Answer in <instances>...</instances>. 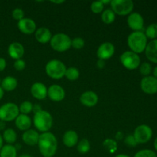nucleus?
I'll use <instances>...</instances> for the list:
<instances>
[{"label": "nucleus", "instance_id": "obj_43", "mask_svg": "<svg viewBox=\"0 0 157 157\" xmlns=\"http://www.w3.org/2000/svg\"><path fill=\"white\" fill-rule=\"evenodd\" d=\"M2 147H3V139H2V136L0 134V150H1Z\"/></svg>", "mask_w": 157, "mask_h": 157}, {"label": "nucleus", "instance_id": "obj_20", "mask_svg": "<svg viewBox=\"0 0 157 157\" xmlns=\"http://www.w3.org/2000/svg\"><path fill=\"white\" fill-rule=\"evenodd\" d=\"M35 35L37 41L41 44H46L48 41H50L52 37L50 30L44 27L36 29Z\"/></svg>", "mask_w": 157, "mask_h": 157}, {"label": "nucleus", "instance_id": "obj_10", "mask_svg": "<svg viewBox=\"0 0 157 157\" xmlns=\"http://www.w3.org/2000/svg\"><path fill=\"white\" fill-rule=\"evenodd\" d=\"M143 91L147 94H155L157 93V78L153 76L144 77L140 82Z\"/></svg>", "mask_w": 157, "mask_h": 157}, {"label": "nucleus", "instance_id": "obj_36", "mask_svg": "<svg viewBox=\"0 0 157 157\" xmlns=\"http://www.w3.org/2000/svg\"><path fill=\"white\" fill-rule=\"evenodd\" d=\"M12 17H13L14 19L15 20H21L22 18H24V12H23L22 9H15L13 11H12Z\"/></svg>", "mask_w": 157, "mask_h": 157}, {"label": "nucleus", "instance_id": "obj_12", "mask_svg": "<svg viewBox=\"0 0 157 157\" xmlns=\"http://www.w3.org/2000/svg\"><path fill=\"white\" fill-rule=\"evenodd\" d=\"M115 52V47L112 43L110 42H104L101 44L98 48L97 51V55L100 60L109 59L111 58Z\"/></svg>", "mask_w": 157, "mask_h": 157}, {"label": "nucleus", "instance_id": "obj_24", "mask_svg": "<svg viewBox=\"0 0 157 157\" xmlns=\"http://www.w3.org/2000/svg\"><path fill=\"white\" fill-rule=\"evenodd\" d=\"M0 157H17V149L10 144L3 146L0 150Z\"/></svg>", "mask_w": 157, "mask_h": 157}, {"label": "nucleus", "instance_id": "obj_33", "mask_svg": "<svg viewBox=\"0 0 157 157\" xmlns=\"http://www.w3.org/2000/svg\"><path fill=\"white\" fill-rule=\"evenodd\" d=\"M104 5L101 2V1H96L92 2L91 6H90V9L94 14H99L103 12L104 9Z\"/></svg>", "mask_w": 157, "mask_h": 157}, {"label": "nucleus", "instance_id": "obj_47", "mask_svg": "<svg viewBox=\"0 0 157 157\" xmlns=\"http://www.w3.org/2000/svg\"><path fill=\"white\" fill-rule=\"evenodd\" d=\"M19 157H32V156H29V155H27V154H23V155H21V156H20Z\"/></svg>", "mask_w": 157, "mask_h": 157}, {"label": "nucleus", "instance_id": "obj_23", "mask_svg": "<svg viewBox=\"0 0 157 157\" xmlns=\"http://www.w3.org/2000/svg\"><path fill=\"white\" fill-rule=\"evenodd\" d=\"M18 85L17 79L14 77H6L1 82V87L6 91H12L15 90Z\"/></svg>", "mask_w": 157, "mask_h": 157}, {"label": "nucleus", "instance_id": "obj_32", "mask_svg": "<svg viewBox=\"0 0 157 157\" xmlns=\"http://www.w3.org/2000/svg\"><path fill=\"white\" fill-rule=\"evenodd\" d=\"M103 144H104V147L110 153H113L114 151H116L117 144L116 141L113 140L107 139Z\"/></svg>", "mask_w": 157, "mask_h": 157}, {"label": "nucleus", "instance_id": "obj_14", "mask_svg": "<svg viewBox=\"0 0 157 157\" xmlns=\"http://www.w3.org/2000/svg\"><path fill=\"white\" fill-rule=\"evenodd\" d=\"M18 28L20 32L25 35H31L36 31V24L32 18H22L18 21Z\"/></svg>", "mask_w": 157, "mask_h": 157}, {"label": "nucleus", "instance_id": "obj_48", "mask_svg": "<svg viewBox=\"0 0 157 157\" xmlns=\"http://www.w3.org/2000/svg\"><path fill=\"white\" fill-rule=\"evenodd\" d=\"M54 2V3H62V2H64V1H58V2L54 1V2Z\"/></svg>", "mask_w": 157, "mask_h": 157}, {"label": "nucleus", "instance_id": "obj_15", "mask_svg": "<svg viewBox=\"0 0 157 157\" xmlns=\"http://www.w3.org/2000/svg\"><path fill=\"white\" fill-rule=\"evenodd\" d=\"M80 101L85 107H94L98 102V96L94 91L88 90V91H85L81 95Z\"/></svg>", "mask_w": 157, "mask_h": 157}, {"label": "nucleus", "instance_id": "obj_27", "mask_svg": "<svg viewBox=\"0 0 157 157\" xmlns=\"http://www.w3.org/2000/svg\"><path fill=\"white\" fill-rule=\"evenodd\" d=\"M145 35L147 39L154 40L157 38V23H152L147 28Z\"/></svg>", "mask_w": 157, "mask_h": 157}, {"label": "nucleus", "instance_id": "obj_35", "mask_svg": "<svg viewBox=\"0 0 157 157\" xmlns=\"http://www.w3.org/2000/svg\"><path fill=\"white\" fill-rule=\"evenodd\" d=\"M71 46L75 49H81L84 46V41L80 37L75 38L71 40Z\"/></svg>", "mask_w": 157, "mask_h": 157}, {"label": "nucleus", "instance_id": "obj_34", "mask_svg": "<svg viewBox=\"0 0 157 157\" xmlns=\"http://www.w3.org/2000/svg\"><path fill=\"white\" fill-rule=\"evenodd\" d=\"M134 157H157L156 153L151 150H148V149H145V150H142L138 151L137 153L135 154Z\"/></svg>", "mask_w": 157, "mask_h": 157}, {"label": "nucleus", "instance_id": "obj_41", "mask_svg": "<svg viewBox=\"0 0 157 157\" xmlns=\"http://www.w3.org/2000/svg\"><path fill=\"white\" fill-rule=\"evenodd\" d=\"M3 96H4V90H3V89L0 86V100L3 98Z\"/></svg>", "mask_w": 157, "mask_h": 157}, {"label": "nucleus", "instance_id": "obj_45", "mask_svg": "<svg viewBox=\"0 0 157 157\" xmlns=\"http://www.w3.org/2000/svg\"><path fill=\"white\" fill-rule=\"evenodd\" d=\"M115 157H130V156H127V155H125V154H119V155H117V156H116Z\"/></svg>", "mask_w": 157, "mask_h": 157}, {"label": "nucleus", "instance_id": "obj_40", "mask_svg": "<svg viewBox=\"0 0 157 157\" xmlns=\"http://www.w3.org/2000/svg\"><path fill=\"white\" fill-rule=\"evenodd\" d=\"M97 66H98V67H99V68H104V66H105V62H104V61H103V60H100L98 61V63H97Z\"/></svg>", "mask_w": 157, "mask_h": 157}, {"label": "nucleus", "instance_id": "obj_5", "mask_svg": "<svg viewBox=\"0 0 157 157\" xmlns=\"http://www.w3.org/2000/svg\"><path fill=\"white\" fill-rule=\"evenodd\" d=\"M50 44L52 49L56 52H66L71 47V39L66 34L58 33L52 37Z\"/></svg>", "mask_w": 157, "mask_h": 157}, {"label": "nucleus", "instance_id": "obj_13", "mask_svg": "<svg viewBox=\"0 0 157 157\" xmlns=\"http://www.w3.org/2000/svg\"><path fill=\"white\" fill-rule=\"evenodd\" d=\"M48 96L52 101L59 102L64 100L65 97V91L64 88L58 84L51 85L48 89Z\"/></svg>", "mask_w": 157, "mask_h": 157}, {"label": "nucleus", "instance_id": "obj_22", "mask_svg": "<svg viewBox=\"0 0 157 157\" xmlns=\"http://www.w3.org/2000/svg\"><path fill=\"white\" fill-rule=\"evenodd\" d=\"M63 143L67 147H73L78 143V135L74 130L65 132L63 136Z\"/></svg>", "mask_w": 157, "mask_h": 157}, {"label": "nucleus", "instance_id": "obj_2", "mask_svg": "<svg viewBox=\"0 0 157 157\" xmlns=\"http://www.w3.org/2000/svg\"><path fill=\"white\" fill-rule=\"evenodd\" d=\"M127 44L131 52L136 54L145 52L147 45V38L144 32H133L127 38Z\"/></svg>", "mask_w": 157, "mask_h": 157}, {"label": "nucleus", "instance_id": "obj_7", "mask_svg": "<svg viewBox=\"0 0 157 157\" xmlns=\"http://www.w3.org/2000/svg\"><path fill=\"white\" fill-rule=\"evenodd\" d=\"M19 115V108L14 103H6L0 107V120L9 122L16 119Z\"/></svg>", "mask_w": 157, "mask_h": 157}, {"label": "nucleus", "instance_id": "obj_29", "mask_svg": "<svg viewBox=\"0 0 157 157\" xmlns=\"http://www.w3.org/2000/svg\"><path fill=\"white\" fill-rule=\"evenodd\" d=\"M64 76L69 80V81H76L80 76V72L78 69L76 67H71L66 69L65 75Z\"/></svg>", "mask_w": 157, "mask_h": 157}, {"label": "nucleus", "instance_id": "obj_19", "mask_svg": "<svg viewBox=\"0 0 157 157\" xmlns=\"http://www.w3.org/2000/svg\"><path fill=\"white\" fill-rule=\"evenodd\" d=\"M39 136L38 132L35 130H28L22 134V140L29 146H35L38 144Z\"/></svg>", "mask_w": 157, "mask_h": 157}, {"label": "nucleus", "instance_id": "obj_1", "mask_svg": "<svg viewBox=\"0 0 157 157\" xmlns=\"http://www.w3.org/2000/svg\"><path fill=\"white\" fill-rule=\"evenodd\" d=\"M38 149L44 157H53L58 149V140L51 132H45L39 136L38 142Z\"/></svg>", "mask_w": 157, "mask_h": 157}, {"label": "nucleus", "instance_id": "obj_38", "mask_svg": "<svg viewBox=\"0 0 157 157\" xmlns=\"http://www.w3.org/2000/svg\"><path fill=\"white\" fill-rule=\"evenodd\" d=\"M25 62L23 60L18 59L16 60L14 63V67L15 68V70L17 71H22L25 68Z\"/></svg>", "mask_w": 157, "mask_h": 157}, {"label": "nucleus", "instance_id": "obj_18", "mask_svg": "<svg viewBox=\"0 0 157 157\" xmlns=\"http://www.w3.org/2000/svg\"><path fill=\"white\" fill-rule=\"evenodd\" d=\"M145 54L149 61L157 64V38L147 43Z\"/></svg>", "mask_w": 157, "mask_h": 157}, {"label": "nucleus", "instance_id": "obj_17", "mask_svg": "<svg viewBox=\"0 0 157 157\" xmlns=\"http://www.w3.org/2000/svg\"><path fill=\"white\" fill-rule=\"evenodd\" d=\"M8 53L12 58L15 60L21 59L24 55L25 49L22 44L19 42H13L9 44Z\"/></svg>", "mask_w": 157, "mask_h": 157}, {"label": "nucleus", "instance_id": "obj_16", "mask_svg": "<svg viewBox=\"0 0 157 157\" xmlns=\"http://www.w3.org/2000/svg\"><path fill=\"white\" fill-rule=\"evenodd\" d=\"M31 93L36 99L44 100L48 96V89L42 83L36 82L31 87Z\"/></svg>", "mask_w": 157, "mask_h": 157}, {"label": "nucleus", "instance_id": "obj_9", "mask_svg": "<svg viewBox=\"0 0 157 157\" xmlns=\"http://www.w3.org/2000/svg\"><path fill=\"white\" fill-rule=\"evenodd\" d=\"M133 135L137 144H147L153 136V130L148 125L142 124L135 129Z\"/></svg>", "mask_w": 157, "mask_h": 157}, {"label": "nucleus", "instance_id": "obj_21", "mask_svg": "<svg viewBox=\"0 0 157 157\" xmlns=\"http://www.w3.org/2000/svg\"><path fill=\"white\" fill-rule=\"evenodd\" d=\"M15 123L17 128L19 129L20 130H24V131L29 130L32 126V121L30 117L28 115L21 114V113L17 117Z\"/></svg>", "mask_w": 157, "mask_h": 157}, {"label": "nucleus", "instance_id": "obj_42", "mask_svg": "<svg viewBox=\"0 0 157 157\" xmlns=\"http://www.w3.org/2000/svg\"><path fill=\"white\" fill-rule=\"evenodd\" d=\"M153 77H155V78H157V66L156 67H155V68L153 69Z\"/></svg>", "mask_w": 157, "mask_h": 157}, {"label": "nucleus", "instance_id": "obj_39", "mask_svg": "<svg viewBox=\"0 0 157 157\" xmlns=\"http://www.w3.org/2000/svg\"><path fill=\"white\" fill-rule=\"evenodd\" d=\"M6 67V61L3 58H0V72L4 71Z\"/></svg>", "mask_w": 157, "mask_h": 157}, {"label": "nucleus", "instance_id": "obj_46", "mask_svg": "<svg viewBox=\"0 0 157 157\" xmlns=\"http://www.w3.org/2000/svg\"><path fill=\"white\" fill-rule=\"evenodd\" d=\"M110 2L111 1H104V0H102V1H101V2L104 5V4H107V3H110Z\"/></svg>", "mask_w": 157, "mask_h": 157}, {"label": "nucleus", "instance_id": "obj_25", "mask_svg": "<svg viewBox=\"0 0 157 157\" xmlns=\"http://www.w3.org/2000/svg\"><path fill=\"white\" fill-rule=\"evenodd\" d=\"M2 139L3 140L6 141L7 144L12 145V144H14L17 140L16 132H15L13 129H6L4 131V133H3Z\"/></svg>", "mask_w": 157, "mask_h": 157}, {"label": "nucleus", "instance_id": "obj_11", "mask_svg": "<svg viewBox=\"0 0 157 157\" xmlns=\"http://www.w3.org/2000/svg\"><path fill=\"white\" fill-rule=\"evenodd\" d=\"M127 24L134 32H142L144 25V18L138 12H132L127 18Z\"/></svg>", "mask_w": 157, "mask_h": 157}, {"label": "nucleus", "instance_id": "obj_28", "mask_svg": "<svg viewBox=\"0 0 157 157\" xmlns=\"http://www.w3.org/2000/svg\"><path fill=\"white\" fill-rule=\"evenodd\" d=\"M90 149V144L89 143L88 140L83 139L79 143H78V147H77V150L81 154H85V153H88L89 150Z\"/></svg>", "mask_w": 157, "mask_h": 157}, {"label": "nucleus", "instance_id": "obj_37", "mask_svg": "<svg viewBox=\"0 0 157 157\" xmlns=\"http://www.w3.org/2000/svg\"><path fill=\"white\" fill-rule=\"evenodd\" d=\"M125 144H127L129 147H135V146L137 145V143H136V140H135L133 135H128L127 137L125 138V140H124Z\"/></svg>", "mask_w": 157, "mask_h": 157}, {"label": "nucleus", "instance_id": "obj_44", "mask_svg": "<svg viewBox=\"0 0 157 157\" xmlns=\"http://www.w3.org/2000/svg\"><path fill=\"white\" fill-rule=\"evenodd\" d=\"M153 146H154L155 150H156V151H157V137L156 138V139H155L154 143H153Z\"/></svg>", "mask_w": 157, "mask_h": 157}, {"label": "nucleus", "instance_id": "obj_26", "mask_svg": "<svg viewBox=\"0 0 157 157\" xmlns=\"http://www.w3.org/2000/svg\"><path fill=\"white\" fill-rule=\"evenodd\" d=\"M101 19L105 24H111L115 20V13L112 9H106L102 12Z\"/></svg>", "mask_w": 157, "mask_h": 157}, {"label": "nucleus", "instance_id": "obj_4", "mask_svg": "<svg viewBox=\"0 0 157 157\" xmlns=\"http://www.w3.org/2000/svg\"><path fill=\"white\" fill-rule=\"evenodd\" d=\"M66 66L62 61L57 59L51 60L45 66V72L50 78L53 79L62 78L65 75Z\"/></svg>", "mask_w": 157, "mask_h": 157}, {"label": "nucleus", "instance_id": "obj_31", "mask_svg": "<svg viewBox=\"0 0 157 157\" xmlns=\"http://www.w3.org/2000/svg\"><path fill=\"white\" fill-rule=\"evenodd\" d=\"M140 72L144 77L150 76L152 72V66L150 63L144 62L140 65Z\"/></svg>", "mask_w": 157, "mask_h": 157}, {"label": "nucleus", "instance_id": "obj_8", "mask_svg": "<svg viewBox=\"0 0 157 157\" xmlns=\"http://www.w3.org/2000/svg\"><path fill=\"white\" fill-rule=\"evenodd\" d=\"M121 64L128 70H135L138 68L140 65V58L138 54L134 53L131 51H127L121 55Z\"/></svg>", "mask_w": 157, "mask_h": 157}, {"label": "nucleus", "instance_id": "obj_6", "mask_svg": "<svg viewBox=\"0 0 157 157\" xmlns=\"http://www.w3.org/2000/svg\"><path fill=\"white\" fill-rule=\"evenodd\" d=\"M110 6L115 15H127L133 12L134 3L132 0H113L110 2Z\"/></svg>", "mask_w": 157, "mask_h": 157}, {"label": "nucleus", "instance_id": "obj_30", "mask_svg": "<svg viewBox=\"0 0 157 157\" xmlns=\"http://www.w3.org/2000/svg\"><path fill=\"white\" fill-rule=\"evenodd\" d=\"M18 108H19V113H21V114L28 115L33 110V105L29 101H24L21 103Z\"/></svg>", "mask_w": 157, "mask_h": 157}, {"label": "nucleus", "instance_id": "obj_3", "mask_svg": "<svg viewBox=\"0 0 157 157\" xmlns=\"http://www.w3.org/2000/svg\"><path fill=\"white\" fill-rule=\"evenodd\" d=\"M34 126L35 128L42 133L48 132L53 124V118L52 115L45 110H40L35 113L33 118Z\"/></svg>", "mask_w": 157, "mask_h": 157}]
</instances>
